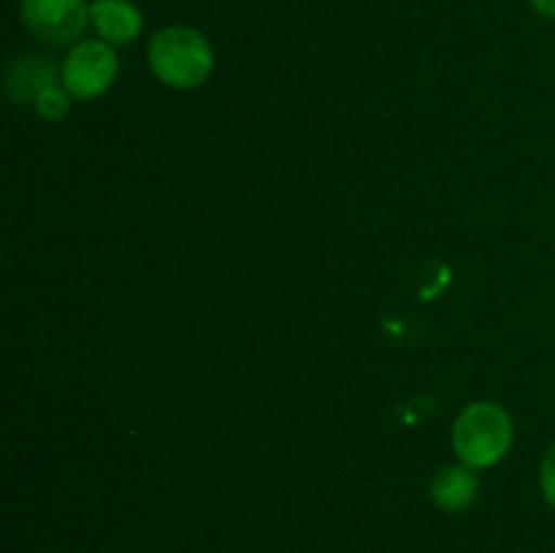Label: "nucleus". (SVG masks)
Wrapping results in <instances>:
<instances>
[{"label": "nucleus", "instance_id": "nucleus-8", "mask_svg": "<svg viewBox=\"0 0 555 553\" xmlns=\"http://www.w3.org/2000/svg\"><path fill=\"white\" fill-rule=\"evenodd\" d=\"M63 90V85L49 87V90H43L41 95H38V101L33 103L36 112L41 114L43 119H49V123H57V119H63L65 114H68V98H65Z\"/></svg>", "mask_w": 555, "mask_h": 553}, {"label": "nucleus", "instance_id": "nucleus-4", "mask_svg": "<svg viewBox=\"0 0 555 553\" xmlns=\"http://www.w3.org/2000/svg\"><path fill=\"white\" fill-rule=\"evenodd\" d=\"M22 22L47 43H79L90 22L87 0H22Z\"/></svg>", "mask_w": 555, "mask_h": 553}, {"label": "nucleus", "instance_id": "nucleus-5", "mask_svg": "<svg viewBox=\"0 0 555 553\" xmlns=\"http://www.w3.org/2000/svg\"><path fill=\"white\" fill-rule=\"evenodd\" d=\"M90 25L106 43H130L139 38L144 16L133 0H92Z\"/></svg>", "mask_w": 555, "mask_h": 553}, {"label": "nucleus", "instance_id": "nucleus-1", "mask_svg": "<svg viewBox=\"0 0 555 553\" xmlns=\"http://www.w3.org/2000/svg\"><path fill=\"white\" fill-rule=\"evenodd\" d=\"M150 68L166 87L193 90L209 79L215 68V52L211 43L193 27H163L150 43Z\"/></svg>", "mask_w": 555, "mask_h": 553}, {"label": "nucleus", "instance_id": "nucleus-3", "mask_svg": "<svg viewBox=\"0 0 555 553\" xmlns=\"http://www.w3.org/2000/svg\"><path fill=\"white\" fill-rule=\"evenodd\" d=\"M117 68L119 60L112 43L101 41V38L98 41H79L65 54L60 79H63L65 92H70L79 101H92L112 87Z\"/></svg>", "mask_w": 555, "mask_h": 553}, {"label": "nucleus", "instance_id": "nucleus-10", "mask_svg": "<svg viewBox=\"0 0 555 553\" xmlns=\"http://www.w3.org/2000/svg\"><path fill=\"white\" fill-rule=\"evenodd\" d=\"M537 14L547 16V20H555V0H531Z\"/></svg>", "mask_w": 555, "mask_h": 553}, {"label": "nucleus", "instance_id": "nucleus-2", "mask_svg": "<svg viewBox=\"0 0 555 553\" xmlns=\"http://www.w3.org/2000/svg\"><path fill=\"white\" fill-rule=\"evenodd\" d=\"M513 445V421L493 401H475L453 426V448L472 470H488L507 455Z\"/></svg>", "mask_w": 555, "mask_h": 553}, {"label": "nucleus", "instance_id": "nucleus-6", "mask_svg": "<svg viewBox=\"0 0 555 553\" xmlns=\"http://www.w3.org/2000/svg\"><path fill=\"white\" fill-rule=\"evenodd\" d=\"M477 483L472 466H444L431 483V499L448 513H459V510H466L477 497Z\"/></svg>", "mask_w": 555, "mask_h": 553}, {"label": "nucleus", "instance_id": "nucleus-9", "mask_svg": "<svg viewBox=\"0 0 555 553\" xmlns=\"http://www.w3.org/2000/svg\"><path fill=\"white\" fill-rule=\"evenodd\" d=\"M540 486H542V497L547 499L551 507H555V445H551V450H547L545 459H542Z\"/></svg>", "mask_w": 555, "mask_h": 553}, {"label": "nucleus", "instance_id": "nucleus-7", "mask_svg": "<svg viewBox=\"0 0 555 553\" xmlns=\"http://www.w3.org/2000/svg\"><path fill=\"white\" fill-rule=\"evenodd\" d=\"M54 85H63V79H57L52 65L43 63V60L38 57L22 60V63L9 74V90L14 92L16 98H22V101L30 98V101L36 103L38 95Z\"/></svg>", "mask_w": 555, "mask_h": 553}]
</instances>
